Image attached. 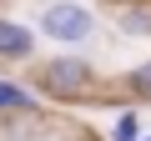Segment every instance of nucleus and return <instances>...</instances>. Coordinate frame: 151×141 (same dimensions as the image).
<instances>
[{
	"mask_svg": "<svg viewBox=\"0 0 151 141\" xmlns=\"http://www.w3.org/2000/svg\"><path fill=\"white\" fill-rule=\"evenodd\" d=\"M35 45H40L35 25L15 20V15H0V65H25V60H35Z\"/></svg>",
	"mask_w": 151,
	"mask_h": 141,
	"instance_id": "obj_3",
	"label": "nucleus"
},
{
	"mask_svg": "<svg viewBox=\"0 0 151 141\" xmlns=\"http://www.w3.org/2000/svg\"><path fill=\"white\" fill-rule=\"evenodd\" d=\"M141 136H146V131H141V116L126 106V111L111 121V141H141Z\"/></svg>",
	"mask_w": 151,
	"mask_h": 141,
	"instance_id": "obj_7",
	"label": "nucleus"
},
{
	"mask_svg": "<svg viewBox=\"0 0 151 141\" xmlns=\"http://www.w3.org/2000/svg\"><path fill=\"white\" fill-rule=\"evenodd\" d=\"M121 91H126L131 101H151V55H146V60H136L126 76H121Z\"/></svg>",
	"mask_w": 151,
	"mask_h": 141,
	"instance_id": "obj_6",
	"label": "nucleus"
},
{
	"mask_svg": "<svg viewBox=\"0 0 151 141\" xmlns=\"http://www.w3.org/2000/svg\"><path fill=\"white\" fill-rule=\"evenodd\" d=\"M111 30L121 40H151V0H121L111 10Z\"/></svg>",
	"mask_w": 151,
	"mask_h": 141,
	"instance_id": "obj_4",
	"label": "nucleus"
},
{
	"mask_svg": "<svg viewBox=\"0 0 151 141\" xmlns=\"http://www.w3.org/2000/svg\"><path fill=\"white\" fill-rule=\"evenodd\" d=\"M35 35L55 40V45H86L96 35V10L86 0H45L40 15H35Z\"/></svg>",
	"mask_w": 151,
	"mask_h": 141,
	"instance_id": "obj_2",
	"label": "nucleus"
},
{
	"mask_svg": "<svg viewBox=\"0 0 151 141\" xmlns=\"http://www.w3.org/2000/svg\"><path fill=\"white\" fill-rule=\"evenodd\" d=\"M141 141H151V136H141Z\"/></svg>",
	"mask_w": 151,
	"mask_h": 141,
	"instance_id": "obj_8",
	"label": "nucleus"
},
{
	"mask_svg": "<svg viewBox=\"0 0 151 141\" xmlns=\"http://www.w3.org/2000/svg\"><path fill=\"white\" fill-rule=\"evenodd\" d=\"M45 101L25 86V81H10V76H0V116H25V111H40Z\"/></svg>",
	"mask_w": 151,
	"mask_h": 141,
	"instance_id": "obj_5",
	"label": "nucleus"
},
{
	"mask_svg": "<svg viewBox=\"0 0 151 141\" xmlns=\"http://www.w3.org/2000/svg\"><path fill=\"white\" fill-rule=\"evenodd\" d=\"M96 86H101V76H96L91 55H81V50L45 55V60H35V70H30V91L45 96V101H55V106H76V101H86Z\"/></svg>",
	"mask_w": 151,
	"mask_h": 141,
	"instance_id": "obj_1",
	"label": "nucleus"
}]
</instances>
